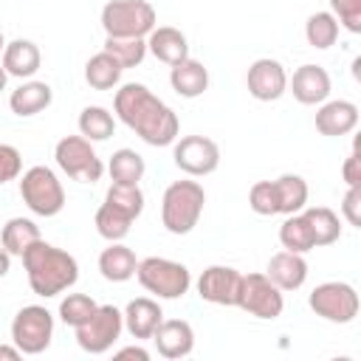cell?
<instances>
[{
	"label": "cell",
	"mask_w": 361,
	"mask_h": 361,
	"mask_svg": "<svg viewBox=\"0 0 361 361\" xmlns=\"http://www.w3.org/2000/svg\"><path fill=\"white\" fill-rule=\"evenodd\" d=\"M116 116L149 147H166L178 138V116L147 85L127 82L116 90Z\"/></svg>",
	"instance_id": "cell-1"
},
{
	"label": "cell",
	"mask_w": 361,
	"mask_h": 361,
	"mask_svg": "<svg viewBox=\"0 0 361 361\" xmlns=\"http://www.w3.org/2000/svg\"><path fill=\"white\" fill-rule=\"evenodd\" d=\"M23 265L28 274V285L37 296H59L62 290H68L71 285H76L79 279V262L73 259V254L37 240L25 254H23Z\"/></svg>",
	"instance_id": "cell-2"
},
{
	"label": "cell",
	"mask_w": 361,
	"mask_h": 361,
	"mask_svg": "<svg viewBox=\"0 0 361 361\" xmlns=\"http://www.w3.org/2000/svg\"><path fill=\"white\" fill-rule=\"evenodd\" d=\"M206 192L197 180H175L161 197V223L169 234H189L203 214Z\"/></svg>",
	"instance_id": "cell-3"
},
{
	"label": "cell",
	"mask_w": 361,
	"mask_h": 361,
	"mask_svg": "<svg viewBox=\"0 0 361 361\" xmlns=\"http://www.w3.org/2000/svg\"><path fill=\"white\" fill-rule=\"evenodd\" d=\"M135 276L141 282L144 290L155 293L158 299H180L189 285H192V274L186 265L164 259V257H147L138 262Z\"/></svg>",
	"instance_id": "cell-4"
},
{
	"label": "cell",
	"mask_w": 361,
	"mask_h": 361,
	"mask_svg": "<svg viewBox=\"0 0 361 361\" xmlns=\"http://www.w3.org/2000/svg\"><path fill=\"white\" fill-rule=\"evenodd\" d=\"M107 37H147L155 28V8L147 0H110L102 8Z\"/></svg>",
	"instance_id": "cell-5"
},
{
	"label": "cell",
	"mask_w": 361,
	"mask_h": 361,
	"mask_svg": "<svg viewBox=\"0 0 361 361\" xmlns=\"http://www.w3.org/2000/svg\"><path fill=\"white\" fill-rule=\"evenodd\" d=\"M20 197L39 217H54L65 206V189H62L59 178L48 166H31L23 175V180H20Z\"/></svg>",
	"instance_id": "cell-6"
},
{
	"label": "cell",
	"mask_w": 361,
	"mask_h": 361,
	"mask_svg": "<svg viewBox=\"0 0 361 361\" xmlns=\"http://www.w3.org/2000/svg\"><path fill=\"white\" fill-rule=\"evenodd\" d=\"M54 338V316L42 305H25L11 322V341L25 355H39Z\"/></svg>",
	"instance_id": "cell-7"
},
{
	"label": "cell",
	"mask_w": 361,
	"mask_h": 361,
	"mask_svg": "<svg viewBox=\"0 0 361 361\" xmlns=\"http://www.w3.org/2000/svg\"><path fill=\"white\" fill-rule=\"evenodd\" d=\"M54 158H56L59 169L79 183H96L104 172L102 158L96 155V149L90 147V141L85 135H65L56 144Z\"/></svg>",
	"instance_id": "cell-8"
},
{
	"label": "cell",
	"mask_w": 361,
	"mask_h": 361,
	"mask_svg": "<svg viewBox=\"0 0 361 361\" xmlns=\"http://www.w3.org/2000/svg\"><path fill=\"white\" fill-rule=\"evenodd\" d=\"M121 330H124V316H121V310L113 307V305H99L96 313H93L85 324L76 327V344H79L85 353L99 355V353H107V350L118 341Z\"/></svg>",
	"instance_id": "cell-9"
},
{
	"label": "cell",
	"mask_w": 361,
	"mask_h": 361,
	"mask_svg": "<svg viewBox=\"0 0 361 361\" xmlns=\"http://www.w3.org/2000/svg\"><path fill=\"white\" fill-rule=\"evenodd\" d=\"M310 310L327 322L347 324L358 316V293L347 282H322L310 293Z\"/></svg>",
	"instance_id": "cell-10"
},
{
	"label": "cell",
	"mask_w": 361,
	"mask_h": 361,
	"mask_svg": "<svg viewBox=\"0 0 361 361\" xmlns=\"http://www.w3.org/2000/svg\"><path fill=\"white\" fill-rule=\"evenodd\" d=\"M237 307L257 319H276L285 307L282 290L265 274H243L237 290Z\"/></svg>",
	"instance_id": "cell-11"
},
{
	"label": "cell",
	"mask_w": 361,
	"mask_h": 361,
	"mask_svg": "<svg viewBox=\"0 0 361 361\" xmlns=\"http://www.w3.org/2000/svg\"><path fill=\"white\" fill-rule=\"evenodd\" d=\"M172 158H175V166L183 169L186 175L203 178L220 166V147L206 135H183L175 144Z\"/></svg>",
	"instance_id": "cell-12"
},
{
	"label": "cell",
	"mask_w": 361,
	"mask_h": 361,
	"mask_svg": "<svg viewBox=\"0 0 361 361\" xmlns=\"http://www.w3.org/2000/svg\"><path fill=\"white\" fill-rule=\"evenodd\" d=\"M245 85H248V93L257 102H276L288 90V73H285L282 62L265 56V59H257L248 68Z\"/></svg>",
	"instance_id": "cell-13"
},
{
	"label": "cell",
	"mask_w": 361,
	"mask_h": 361,
	"mask_svg": "<svg viewBox=\"0 0 361 361\" xmlns=\"http://www.w3.org/2000/svg\"><path fill=\"white\" fill-rule=\"evenodd\" d=\"M240 279H243V274L237 268L209 265L197 279V293L203 302H212V305H237Z\"/></svg>",
	"instance_id": "cell-14"
},
{
	"label": "cell",
	"mask_w": 361,
	"mask_h": 361,
	"mask_svg": "<svg viewBox=\"0 0 361 361\" xmlns=\"http://www.w3.org/2000/svg\"><path fill=\"white\" fill-rule=\"evenodd\" d=\"M152 341L164 358H186L195 350V330L183 319H164L152 333Z\"/></svg>",
	"instance_id": "cell-15"
},
{
	"label": "cell",
	"mask_w": 361,
	"mask_h": 361,
	"mask_svg": "<svg viewBox=\"0 0 361 361\" xmlns=\"http://www.w3.org/2000/svg\"><path fill=\"white\" fill-rule=\"evenodd\" d=\"M288 85H290V93L299 104H322L330 96V73L322 65L296 68L293 79Z\"/></svg>",
	"instance_id": "cell-16"
},
{
	"label": "cell",
	"mask_w": 361,
	"mask_h": 361,
	"mask_svg": "<svg viewBox=\"0 0 361 361\" xmlns=\"http://www.w3.org/2000/svg\"><path fill=\"white\" fill-rule=\"evenodd\" d=\"M265 276L279 288V290H296L305 285L307 279V262L302 254H293V251H279L268 259V268H265Z\"/></svg>",
	"instance_id": "cell-17"
},
{
	"label": "cell",
	"mask_w": 361,
	"mask_h": 361,
	"mask_svg": "<svg viewBox=\"0 0 361 361\" xmlns=\"http://www.w3.org/2000/svg\"><path fill=\"white\" fill-rule=\"evenodd\" d=\"M124 327L133 338H152V333L158 330V324L164 322V310L155 299L138 296L124 307Z\"/></svg>",
	"instance_id": "cell-18"
},
{
	"label": "cell",
	"mask_w": 361,
	"mask_h": 361,
	"mask_svg": "<svg viewBox=\"0 0 361 361\" xmlns=\"http://www.w3.org/2000/svg\"><path fill=\"white\" fill-rule=\"evenodd\" d=\"M358 124V107L347 99H336V102H327L319 107L316 113V130L322 135H347L353 133Z\"/></svg>",
	"instance_id": "cell-19"
},
{
	"label": "cell",
	"mask_w": 361,
	"mask_h": 361,
	"mask_svg": "<svg viewBox=\"0 0 361 361\" xmlns=\"http://www.w3.org/2000/svg\"><path fill=\"white\" fill-rule=\"evenodd\" d=\"M147 51H149L155 59H161V62H166V65L172 68V65L183 62V59L189 56V42H186V37H183L178 28H172V25H158V28H152V31L147 34Z\"/></svg>",
	"instance_id": "cell-20"
},
{
	"label": "cell",
	"mask_w": 361,
	"mask_h": 361,
	"mask_svg": "<svg viewBox=\"0 0 361 361\" xmlns=\"http://www.w3.org/2000/svg\"><path fill=\"white\" fill-rule=\"evenodd\" d=\"M39 48L31 42V39H14L3 48V68L8 76H17V79H28L39 71Z\"/></svg>",
	"instance_id": "cell-21"
},
{
	"label": "cell",
	"mask_w": 361,
	"mask_h": 361,
	"mask_svg": "<svg viewBox=\"0 0 361 361\" xmlns=\"http://www.w3.org/2000/svg\"><path fill=\"white\" fill-rule=\"evenodd\" d=\"M169 85H172V90H175L178 96L195 99V96H200V93L209 87V71L203 68V62L186 56L183 62L172 65V71H169Z\"/></svg>",
	"instance_id": "cell-22"
},
{
	"label": "cell",
	"mask_w": 361,
	"mask_h": 361,
	"mask_svg": "<svg viewBox=\"0 0 361 361\" xmlns=\"http://www.w3.org/2000/svg\"><path fill=\"white\" fill-rule=\"evenodd\" d=\"M135 268H138V259L133 248L121 243H110V248L99 254V271L107 282H127L130 276H135Z\"/></svg>",
	"instance_id": "cell-23"
},
{
	"label": "cell",
	"mask_w": 361,
	"mask_h": 361,
	"mask_svg": "<svg viewBox=\"0 0 361 361\" xmlns=\"http://www.w3.org/2000/svg\"><path fill=\"white\" fill-rule=\"evenodd\" d=\"M51 99H54V93H51V87L45 82H25V85H20L11 93L8 107H11V113H17V116L25 118V116L42 113L51 104Z\"/></svg>",
	"instance_id": "cell-24"
},
{
	"label": "cell",
	"mask_w": 361,
	"mask_h": 361,
	"mask_svg": "<svg viewBox=\"0 0 361 361\" xmlns=\"http://www.w3.org/2000/svg\"><path fill=\"white\" fill-rule=\"evenodd\" d=\"M121 71H124V68H121L107 51H99V54H93V56L87 59V65H85V82H87L93 90H110V87L118 85Z\"/></svg>",
	"instance_id": "cell-25"
},
{
	"label": "cell",
	"mask_w": 361,
	"mask_h": 361,
	"mask_svg": "<svg viewBox=\"0 0 361 361\" xmlns=\"http://www.w3.org/2000/svg\"><path fill=\"white\" fill-rule=\"evenodd\" d=\"M3 248L8 251V254H17V257H23L37 240H42L39 237V226L34 223V220H28V217H11L6 226H3Z\"/></svg>",
	"instance_id": "cell-26"
},
{
	"label": "cell",
	"mask_w": 361,
	"mask_h": 361,
	"mask_svg": "<svg viewBox=\"0 0 361 361\" xmlns=\"http://www.w3.org/2000/svg\"><path fill=\"white\" fill-rule=\"evenodd\" d=\"M307 226H310V234H313V243L316 245H333L338 237H341V223H338V214L327 206H310L302 212Z\"/></svg>",
	"instance_id": "cell-27"
},
{
	"label": "cell",
	"mask_w": 361,
	"mask_h": 361,
	"mask_svg": "<svg viewBox=\"0 0 361 361\" xmlns=\"http://www.w3.org/2000/svg\"><path fill=\"white\" fill-rule=\"evenodd\" d=\"M276 189V206L279 214H296L299 209H305L307 203V183L299 175H279L274 180Z\"/></svg>",
	"instance_id": "cell-28"
},
{
	"label": "cell",
	"mask_w": 361,
	"mask_h": 361,
	"mask_svg": "<svg viewBox=\"0 0 361 361\" xmlns=\"http://www.w3.org/2000/svg\"><path fill=\"white\" fill-rule=\"evenodd\" d=\"M279 243L285 251H293V254H307L310 248H316L305 214H288V220L279 226Z\"/></svg>",
	"instance_id": "cell-29"
},
{
	"label": "cell",
	"mask_w": 361,
	"mask_h": 361,
	"mask_svg": "<svg viewBox=\"0 0 361 361\" xmlns=\"http://www.w3.org/2000/svg\"><path fill=\"white\" fill-rule=\"evenodd\" d=\"M104 51L121 65V68H135L147 56V39L144 37H107Z\"/></svg>",
	"instance_id": "cell-30"
},
{
	"label": "cell",
	"mask_w": 361,
	"mask_h": 361,
	"mask_svg": "<svg viewBox=\"0 0 361 361\" xmlns=\"http://www.w3.org/2000/svg\"><path fill=\"white\" fill-rule=\"evenodd\" d=\"M116 130V121L110 116V110L99 107V104H90L79 113V133L87 138V141H107Z\"/></svg>",
	"instance_id": "cell-31"
},
{
	"label": "cell",
	"mask_w": 361,
	"mask_h": 361,
	"mask_svg": "<svg viewBox=\"0 0 361 361\" xmlns=\"http://www.w3.org/2000/svg\"><path fill=\"white\" fill-rule=\"evenodd\" d=\"M110 178L113 183H138L144 178V158L135 152V149H116L110 155Z\"/></svg>",
	"instance_id": "cell-32"
},
{
	"label": "cell",
	"mask_w": 361,
	"mask_h": 361,
	"mask_svg": "<svg viewBox=\"0 0 361 361\" xmlns=\"http://www.w3.org/2000/svg\"><path fill=\"white\" fill-rule=\"evenodd\" d=\"M305 37H307V42L313 48L324 51V48H330L338 39V20L330 11H316L305 23Z\"/></svg>",
	"instance_id": "cell-33"
},
{
	"label": "cell",
	"mask_w": 361,
	"mask_h": 361,
	"mask_svg": "<svg viewBox=\"0 0 361 361\" xmlns=\"http://www.w3.org/2000/svg\"><path fill=\"white\" fill-rule=\"evenodd\" d=\"M104 203H110L113 209L124 212L127 217H138L144 212V192L138 189V183H113L107 189V197Z\"/></svg>",
	"instance_id": "cell-34"
},
{
	"label": "cell",
	"mask_w": 361,
	"mask_h": 361,
	"mask_svg": "<svg viewBox=\"0 0 361 361\" xmlns=\"http://www.w3.org/2000/svg\"><path fill=\"white\" fill-rule=\"evenodd\" d=\"M130 226H133V217H127L124 212L113 209L110 203H102V206H99V212H96V231H99L104 240H110V243L124 240L127 231H130Z\"/></svg>",
	"instance_id": "cell-35"
},
{
	"label": "cell",
	"mask_w": 361,
	"mask_h": 361,
	"mask_svg": "<svg viewBox=\"0 0 361 361\" xmlns=\"http://www.w3.org/2000/svg\"><path fill=\"white\" fill-rule=\"evenodd\" d=\"M96 302L87 296V293H68L65 299H62V305H59V316H62V322L65 324H71L73 330L79 327V324H85L93 313H96Z\"/></svg>",
	"instance_id": "cell-36"
},
{
	"label": "cell",
	"mask_w": 361,
	"mask_h": 361,
	"mask_svg": "<svg viewBox=\"0 0 361 361\" xmlns=\"http://www.w3.org/2000/svg\"><path fill=\"white\" fill-rule=\"evenodd\" d=\"M248 206L262 214V217H271V214H279V206H276V189H274V180H257L248 192Z\"/></svg>",
	"instance_id": "cell-37"
},
{
	"label": "cell",
	"mask_w": 361,
	"mask_h": 361,
	"mask_svg": "<svg viewBox=\"0 0 361 361\" xmlns=\"http://www.w3.org/2000/svg\"><path fill=\"white\" fill-rule=\"evenodd\" d=\"M330 14L353 34H361V0H330Z\"/></svg>",
	"instance_id": "cell-38"
},
{
	"label": "cell",
	"mask_w": 361,
	"mask_h": 361,
	"mask_svg": "<svg viewBox=\"0 0 361 361\" xmlns=\"http://www.w3.org/2000/svg\"><path fill=\"white\" fill-rule=\"evenodd\" d=\"M20 169H23V158H20L17 147L0 144V186L8 183V180H14L20 175Z\"/></svg>",
	"instance_id": "cell-39"
},
{
	"label": "cell",
	"mask_w": 361,
	"mask_h": 361,
	"mask_svg": "<svg viewBox=\"0 0 361 361\" xmlns=\"http://www.w3.org/2000/svg\"><path fill=\"white\" fill-rule=\"evenodd\" d=\"M341 212L347 217L350 226H361V186H350L344 200H341Z\"/></svg>",
	"instance_id": "cell-40"
},
{
	"label": "cell",
	"mask_w": 361,
	"mask_h": 361,
	"mask_svg": "<svg viewBox=\"0 0 361 361\" xmlns=\"http://www.w3.org/2000/svg\"><path fill=\"white\" fill-rule=\"evenodd\" d=\"M341 175L347 180V186H361V158H358V149H353V155L344 161Z\"/></svg>",
	"instance_id": "cell-41"
},
{
	"label": "cell",
	"mask_w": 361,
	"mask_h": 361,
	"mask_svg": "<svg viewBox=\"0 0 361 361\" xmlns=\"http://www.w3.org/2000/svg\"><path fill=\"white\" fill-rule=\"evenodd\" d=\"M116 355H118V358H138V361H149V353H147L144 347H121Z\"/></svg>",
	"instance_id": "cell-42"
},
{
	"label": "cell",
	"mask_w": 361,
	"mask_h": 361,
	"mask_svg": "<svg viewBox=\"0 0 361 361\" xmlns=\"http://www.w3.org/2000/svg\"><path fill=\"white\" fill-rule=\"evenodd\" d=\"M23 353L17 350V347H8V344H0V358H6V361H17Z\"/></svg>",
	"instance_id": "cell-43"
},
{
	"label": "cell",
	"mask_w": 361,
	"mask_h": 361,
	"mask_svg": "<svg viewBox=\"0 0 361 361\" xmlns=\"http://www.w3.org/2000/svg\"><path fill=\"white\" fill-rule=\"evenodd\" d=\"M8 268H11V254H8V251L0 245V279L8 274Z\"/></svg>",
	"instance_id": "cell-44"
},
{
	"label": "cell",
	"mask_w": 361,
	"mask_h": 361,
	"mask_svg": "<svg viewBox=\"0 0 361 361\" xmlns=\"http://www.w3.org/2000/svg\"><path fill=\"white\" fill-rule=\"evenodd\" d=\"M6 79H8V73H6V68H3V65H0V90H3V87H6Z\"/></svg>",
	"instance_id": "cell-45"
},
{
	"label": "cell",
	"mask_w": 361,
	"mask_h": 361,
	"mask_svg": "<svg viewBox=\"0 0 361 361\" xmlns=\"http://www.w3.org/2000/svg\"><path fill=\"white\" fill-rule=\"evenodd\" d=\"M6 48V39H3V31H0V51Z\"/></svg>",
	"instance_id": "cell-46"
}]
</instances>
